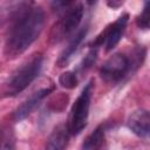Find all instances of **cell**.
Wrapping results in <instances>:
<instances>
[{
    "label": "cell",
    "instance_id": "14",
    "mask_svg": "<svg viewBox=\"0 0 150 150\" xmlns=\"http://www.w3.org/2000/svg\"><path fill=\"white\" fill-rule=\"evenodd\" d=\"M96 59H97V48H93V47H90V50H89L88 54L84 56V59H83V61H82V64H81L80 69H81L82 71L89 69V68L95 63Z\"/></svg>",
    "mask_w": 150,
    "mask_h": 150
},
{
    "label": "cell",
    "instance_id": "11",
    "mask_svg": "<svg viewBox=\"0 0 150 150\" xmlns=\"http://www.w3.org/2000/svg\"><path fill=\"white\" fill-rule=\"evenodd\" d=\"M104 127L98 125L84 141L82 145V150H100L104 142Z\"/></svg>",
    "mask_w": 150,
    "mask_h": 150
},
{
    "label": "cell",
    "instance_id": "15",
    "mask_svg": "<svg viewBox=\"0 0 150 150\" xmlns=\"http://www.w3.org/2000/svg\"><path fill=\"white\" fill-rule=\"evenodd\" d=\"M136 23L142 29L149 28V2H145V6H144L142 13L136 19Z\"/></svg>",
    "mask_w": 150,
    "mask_h": 150
},
{
    "label": "cell",
    "instance_id": "7",
    "mask_svg": "<svg viewBox=\"0 0 150 150\" xmlns=\"http://www.w3.org/2000/svg\"><path fill=\"white\" fill-rule=\"evenodd\" d=\"M52 91H53V87H50V88H43V89H40V90L33 93L25 102H22L16 108V110L14 111V120L15 121L25 120L40 104V102L45 97H47Z\"/></svg>",
    "mask_w": 150,
    "mask_h": 150
},
{
    "label": "cell",
    "instance_id": "4",
    "mask_svg": "<svg viewBox=\"0 0 150 150\" xmlns=\"http://www.w3.org/2000/svg\"><path fill=\"white\" fill-rule=\"evenodd\" d=\"M93 89H94V81L91 80L86 84V87L83 88V90L81 91V94L79 95L75 103L71 107L69 121L67 125L69 134L71 135H79L87 125Z\"/></svg>",
    "mask_w": 150,
    "mask_h": 150
},
{
    "label": "cell",
    "instance_id": "1",
    "mask_svg": "<svg viewBox=\"0 0 150 150\" xmlns=\"http://www.w3.org/2000/svg\"><path fill=\"white\" fill-rule=\"evenodd\" d=\"M11 28L5 45V54L14 59L26 52L39 38L45 25V12L33 2H19L9 6Z\"/></svg>",
    "mask_w": 150,
    "mask_h": 150
},
{
    "label": "cell",
    "instance_id": "2",
    "mask_svg": "<svg viewBox=\"0 0 150 150\" xmlns=\"http://www.w3.org/2000/svg\"><path fill=\"white\" fill-rule=\"evenodd\" d=\"M43 63L42 55H35L22 64L5 83L1 89L2 97H13L23 91L40 74Z\"/></svg>",
    "mask_w": 150,
    "mask_h": 150
},
{
    "label": "cell",
    "instance_id": "8",
    "mask_svg": "<svg viewBox=\"0 0 150 150\" xmlns=\"http://www.w3.org/2000/svg\"><path fill=\"white\" fill-rule=\"evenodd\" d=\"M128 128L138 137L146 138L150 132V116L148 110L137 109L130 114L127 121Z\"/></svg>",
    "mask_w": 150,
    "mask_h": 150
},
{
    "label": "cell",
    "instance_id": "17",
    "mask_svg": "<svg viewBox=\"0 0 150 150\" xmlns=\"http://www.w3.org/2000/svg\"><path fill=\"white\" fill-rule=\"evenodd\" d=\"M122 4H123L122 1H118V2H117V1H109V2H108V6L111 7V8H117V7L122 6Z\"/></svg>",
    "mask_w": 150,
    "mask_h": 150
},
{
    "label": "cell",
    "instance_id": "9",
    "mask_svg": "<svg viewBox=\"0 0 150 150\" xmlns=\"http://www.w3.org/2000/svg\"><path fill=\"white\" fill-rule=\"evenodd\" d=\"M69 141V130L64 124L57 125L49 135L46 150H64Z\"/></svg>",
    "mask_w": 150,
    "mask_h": 150
},
{
    "label": "cell",
    "instance_id": "12",
    "mask_svg": "<svg viewBox=\"0 0 150 150\" xmlns=\"http://www.w3.org/2000/svg\"><path fill=\"white\" fill-rule=\"evenodd\" d=\"M16 139L13 129L8 125L0 128V150H15Z\"/></svg>",
    "mask_w": 150,
    "mask_h": 150
},
{
    "label": "cell",
    "instance_id": "3",
    "mask_svg": "<svg viewBox=\"0 0 150 150\" xmlns=\"http://www.w3.org/2000/svg\"><path fill=\"white\" fill-rule=\"evenodd\" d=\"M83 5L80 2H73L69 7H67L59 21L53 26L49 40L52 43H57L69 36L74 30L79 27L82 18H83Z\"/></svg>",
    "mask_w": 150,
    "mask_h": 150
},
{
    "label": "cell",
    "instance_id": "10",
    "mask_svg": "<svg viewBox=\"0 0 150 150\" xmlns=\"http://www.w3.org/2000/svg\"><path fill=\"white\" fill-rule=\"evenodd\" d=\"M87 32H88V27L84 26V27L80 28L77 30V33L71 38V40L69 41L68 46L64 48V50L60 55V59L57 60V64H60V67H63V64H66V62L69 60V57L76 52V49L79 48V46L82 43L83 39L86 38Z\"/></svg>",
    "mask_w": 150,
    "mask_h": 150
},
{
    "label": "cell",
    "instance_id": "13",
    "mask_svg": "<svg viewBox=\"0 0 150 150\" xmlns=\"http://www.w3.org/2000/svg\"><path fill=\"white\" fill-rule=\"evenodd\" d=\"M59 83L67 89H73L77 86V77L74 71H66L62 73L59 77Z\"/></svg>",
    "mask_w": 150,
    "mask_h": 150
},
{
    "label": "cell",
    "instance_id": "5",
    "mask_svg": "<svg viewBox=\"0 0 150 150\" xmlns=\"http://www.w3.org/2000/svg\"><path fill=\"white\" fill-rule=\"evenodd\" d=\"M128 20H129V14L128 13H123L116 21L110 23L93 41L90 47L98 49V47L104 45L105 52H110L111 49H114L117 46V43L120 42V40H121V38H122V35H123V33L125 30Z\"/></svg>",
    "mask_w": 150,
    "mask_h": 150
},
{
    "label": "cell",
    "instance_id": "6",
    "mask_svg": "<svg viewBox=\"0 0 150 150\" xmlns=\"http://www.w3.org/2000/svg\"><path fill=\"white\" fill-rule=\"evenodd\" d=\"M130 71L129 57L124 54H114L109 57L100 70L101 77L108 83H116L121 81Z\"/></svg>",
    "mask_w": 150,
    "mask_h": 150
},
{
    "label": "cell",
    "instance_id": "16",
    "mask_svg": "<svg viewBox=\"0 0 150 150\" xmlns=\"http://www.w3.org/2000/svg\"><path fill=\"white\" fill-rule=\"evenodd\" d=\"M71 4H73V2H70V1H54V2H52V6H53V8L57 9V11H60V9L64 11V9H66L67 7H69Z\"/></svg>",
    "mask_w": 150,
    "mask_h": 150
}]
</instances>
